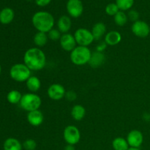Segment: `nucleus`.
Here are the masks:
<instances>
[{"instance_id":"8","label":"nucleus","mask_w":150,"mask_h":150,"mask_svg":"<svg viewBox=\"0 0 150 150\" xmlns=\"http://www.w3.org/2000/svg\"><path fill=\"white\" fill-rule=\"evenodd\" d=\"M131 31L135 36L138 38H144L149 36L150 34V26L144 21L139 20L133 23Z\"/></svg>"},{"instance_id":"29","label":"nucleus","mask_w":150,"mask_h":150,"mask_svg":"<svg viewBox=\"0 0 150 150\" xmlns=\"http://www.w3.org/2000/svg\"><path fill=\"white\" fill-rule=\"evenodd\" d=\"M23 148L25 150H35L37 148V143L34 139H28L23 143Z\"/></svg>"},{"instance_id":"14","label":"nucleus","mask_w":150,"mask_h":150,"mask_svg":"<svg viewBox=\"0 0 150 150\" xmlns=\"http://www.w3.org/2000/svg\"><path fill=\"white\" fill-rule=\"evenodd\" d=\"M57 29L62 34L69 33L72 26L71 19L67 16H62L57 21Z\"/></svg>"},{"instance_id":"3","label":"nucleus","mask_w":150,"mask_h":150,"mask_svg":"<svg viewBox=\"0 0 150 150\" xmlns=\"http://www.w3.org/2000/svg\"><path fill=\"white\" fill-rule=\"evenodd\" d=\"M92 54V51L88 47L77 45L70 52V61L75 65L83 66L89 64Z\"/></svg>"},{"instance_id":"35","label":"nucleus","mask_w":150,"mask_h":150,"mask_svg":"<svg viewBox=\"0 0 150 150\" xmlns=\"http://www.w3.org/2000/svg\"><path fill=\"white\" fill-rule=\"evenodd\" d=\"M127 150H141L139 148H133V147H130Z\"/></svg>"},{"instance_id":"34","label":"nucleus","mask_w":150,"mask_h":150,"mask_svg":"<svg viewBox=\"0 0 150 150\" xmlns=\"http://www.w3.org/2000/svg\"><path fill=\"white\" fill-rule=\"evenodd\" d=\"M64 150H76L74 145H70V144H67L65 146V147L64 148Z\"/></svg>"},{"instance_id":"16","label":"nucleus","mask_w":150,"mask_h":150,"mask_svg":"<svg viewBox=\"0 0 150 150\" xmlns=\"http://www.w3.org/2000/svg\"><path fill=\"white\" fill-rule=\"evenodd\" d=\"M105 60V56L103 53L99 52V51H95L92 54L90 60H89V64L92 67L96 68L100 67L104 63Z\"/></svg>"},{"instance_id":"5","label":"nucleus","mask_w":150,"mask_h":150,"mask_svg":"<svg viewBox=\"0 0 150 150\" xmlns=\"http://www.w3.org/2000/svg\"><path fill=\"white\" fill-rule=\"evenodd\" d=\"M32 70L23 63L16 64L10 70V76L17 82H26L32 76Z\"/></svg>"},{"instance_id":"36","label":"nucleus","mask_w":150,"mask_h":150,"mask_svg":"<svg viewBox=\"0 0 150 150\" xmlns=\"http://www.w3.org/2000/svg\"><path fill=\"white\" fill-rule=\"evenodd\" d=\"M1 65H0V74H1Z\"/></svg>"},{"instance_id":"6","label":"nucleus","mask_w":150,"mask_h":150,"mask_svg":"<svg viewBox=\"0 0 150 150\" xmlns=\"http://www.w3.org/2000/svg\"><path fill=\"white\" fill-rule=\"evenodd\" d=\"M76 43L80 46L88 47L95 40L92 32L86 28H79L74 33Z\"/></svg>"},{"instance_id":"2","label":"nucleus","mask_w":150,"mask_h":150,"mask_svg":"<svg viewBox=\"0 0 150 150\" xmlns=\"http://www.w3.org/2000/svg\"><path fill=\"white\" fill-rule=\"evenodd\" d=\"M32 23L38 32L48 33L54 29L55 20L52 14L46 11L35 13L32 18Z\"/></svg>"},{"instance_id":"22","label":"nucleus","mask_w":150,"mask_h":150,"mask_svg":"<svg viewBox=\"0 0 150 150\" xmlns=\"http://www.w3.org/2000/svg\"><path fill=\"white\" fill-rule=\"evenodd\" d=\"M48 40L49 39H48V34L45 32H38L34 36L33 42L36 47L41 48L46 45Z\"/></svg>"},{"instance_id":"21","label":"nucleus","mask_w":150,"mask_h":150,"mask_svg":"<svg viewBox=\"0 0 150 150\" xmlns=\"http://www.w3.org/2000/svg\"><path fill=\"white\" fill-rule=\"evenodd\" d=\"M71 117L76 121H81L83 120L86 115V109L81 105H75L71 109Z\"/></svg>"},{"instance_id":"24","label":"nucleus","mask_w":150,"mask_h":150,"mask_svg":"<svg viewBox=\"0 0 150 150\" xmlns=\"http://www.w3.org/2000/svg\"><path fill=\"white\" fill-rule=\"evenodd\" d=\"M22 96L19 91L18 90H11L8 92L7 95V99L8 102L11 104H18L20 103L21 100Z\"/></svg>"},{"instance_id":"25","label":"nucleus","mask_w":150,"mask_h":150,"mask_svg":"<svg viewBox=\"0 0 150 150\" xmlns=\"http://www.w3.org/2000/svg\"><path fill=\"white\" fill-rule=\"evenodd\" d=\"M114 20L116 25H117V26H123L127 23L128 17H127V15L126 14L124 11L120 10V11L114 16Z\"/></svg>"},{"instance_id":"27","label":"nucleus","mask_w":150,"mask_h":150,"mask_svg":"<svg viewBox=\"0 0 150 150\" xmlns=\"http://www.w3.org/2000/svg\"><path fill=\"white\" fill-rule=\"evenodd\" d=\"M105 10L108 16H114L120 11V9H119L118 6L117 5L116 3H110L105 7Z\"/></svg>"},{"instance_id":"23","label":"nucleus","mask_w":150,"mask_h":150,"mask_svg":"<svg viewBox=\"0 0 150 150\" xmlns=\"http://www.w3.org/2000/svg\"><path fill=\"white\" fill-rule=\"evenodd\" d=\"M112 147L114 150H127L130 146L127 139L122 137H117L113 140Z\"/></svg>"},{"instance_id":"11","label":"nucleus","mask_w":150,"mask_h":150,"mask_svg":"<svg viewBox=\"0 0 150 150\" xmlns=\"http://www.w3.org/2000/svg\"><path fill=\"white\" fill-rule=\"evenodd\" d=\"M126 139L130 147L139 148L144 142L143 133L139 130H133L129 132Z\"/></svg>"},{"instance_id":"19","label":"nucleus","mask_w":150,"mask_h":150,"mask_svg":"<svg viewBox=\"0 0 150 150\" xmlns=\"http://www.w3.org/2000/svg\"><path fill=\"white\" fill-rule=\"evenodd\" d=\"M4 150H22L23 144L15 138H8L5 140L3 144Z\"/></svg>"},{"instance_id":"32","label":"nucleus","mask_w":150,"mask_h":150,"mask_svg":"<svg viewBox=\"0 0 150 150\" xmlns=\"http://www.w3.org/2000/svg\"><path fill=\"white\" fill-rule=\"evenodd\" d=\"M51 0H35L37 5L40 7H45L51 3Z\"/></svg>"},{"instance_id":"4","label":"nucleus","mask_w":150,"mask_h":150,"mask_svg":"<svg viewBox=\"0 0 150 150\" xmlns=\"http://www.w3.org/2000/svg\"><path fill=\"white\" fill-rule=\"evenodd\" d=\"M20 106L27 112L39 110L42 104V100L38 95L35 93H26L23 95L20 102Z\"/></svg>"},{"instance_id":"26","label":"nucleus","mask_w":150,"mask_h":150,"mask_svg":"<svg viewBox=\"0 0 150 150\" xmlns=\"http://www.w3.org/2000/svg\"><path fill=\"white\" fill-rule=\"evenodd\" d=\"M116 4L121 11L129 10L134 4V0H116Z\"/></svg>"},{"instance_id":"7","label":"nucleus","mask_w":150,"mask_h":150,"mask_svg":"<svg viewBox=\"0 0 150 150\" xmlns=\"http://www.w3.org/2000/svg\"><path fill=\"white\" fill-rule=\"evenodd\" d=\"M81 132L79 129L75 125H68L64 129L63 138L67 144L76 145L80 142Z\"/></svg>"},{"instance_id":"20","label":"nucleus","mask_w":150,"mask_h":150,"mask_svg":"<svg viewBox=\"0 0 150 150\" xmlns=\"http://www.w3.org/2000/svg\"><path fill=\"white\" fill-rule=\"evenodd\" d=\"M14 11L10 7H5L0 12V22L2 24H9L14 18Z\"/></svg>"},{"instance_id":"10","label":"nucleus","mask_w":150,"mask_h":150,"mask_svg":"<svg viewBox=\"0 0 150 150\" xmlns=\"http://www.w3.org/2000/svg\"><path fill=\"white\" fill-rule=\"evenodd\" d=\"M66 8L69 16L74 18L80 17L83 11V3L81 0H68Z\"/></svg>"},{"instance_id":"31","label":"nucleus","mask_w":150,"mask_h":150,"mask_svg":"<svg viewBox=\"0 0 150 150\" xmlns=\"http://www.w3.org/2000/svg\"><path fill=\"white\" fill-rule=\"evenodd\" d=\"M64 98H65L68 101H74L76 99V98H77V95H76V92L73 90L67 91V92H66L65 97H64Z\"/></svg>"},{"instance_id":"1","label":"nucleus","mask_w":150,"mask_h":150,"mask_svg":"<svg viewBox=\"0 0 150 150\" xmlns=\"http://www.w3.org/2000/svg\"><path fill=\"white\" fill-rule=\"evenodd\" d=\"M23 63L32 71H40L46 65V56L41 48H30L24 53Z\"/></svg>"},{"instance_id":"28","label":"nucleus","mask_w":150,"mask_h":150,"mask_svg":"<svg viewBox=\"0 0 150 150\" xmlns=\"http://www.w3.org/2000/svg\"><path fill=\"white\" fill-rule=\"evenodd\" d=\"M48 39L52 41L59 40L62 34L59 32L57 29H52L48 32Z\"/></svg>"},{"instance_id":"18","label":"nucleus","mask_w":150,"mask_h":150,"mask_svg":"<svg viewBox=\"0 0 150 150\" xmlns=\"http://www.w3.org/2000/svg\"><path fill=\"white\" fill-rule=\"evenodd\" d=\"M26 87L30 92L35 93L38 92L41 87V81L39 78L35 76H31L26 81Z\"/></svg>"},{"instance_id":"30","label":"nucleus","mask_w":150,"mask_h":150,"mask_svg":"<svg viewBox=\"0 0 150 150\" xmlns=\"http://www.w3.org/2000/svg\"><path fill=\"white\" fill-rule=\"evenodd\" d=\"M127 17H128V19H130L131 21H133V23H134V22L139 21V12L136 11V10H131L129 11L128 15H127Z\"/></svg>"},{"instance_id":"15","label":"nucleus","mask_w":150,"mask_h":150,"mask_svg":"<svg viewBox=\"0 0 150 150\" xmlns=\"http://www.w3.org/2000/svg\"><path fill=\"white\" fill-rule=\"evenodd\" d=\"M122 38V37L120 32L117 31H111L105 34L104 42L106 43L107 45L114 46V45H118L121 42Z\"/></svg>"},{"instance_id":"33","label":"nucleus","mask_w":150,"mask_h":150,"mask_svg":"<svg viewBox=\"0 0 150 150\" xmlns=\"http://www.w3.org/2000/svg\"><path fill=\"white\" fill-rule=\"evenodd\" d=\"M107 47V45L106 43H105V42H101L100 44H99V45L97 46V48H96V51H99V52H103L104 50Z\"/></svg>"},{"instance_id":"17","label":"nucleus","mask_w":150,"mask_h":150,"mask_svg":"<svg viewBox=\"0 0 150 150\" xmlns=\"http://www.w3.org/2000/svg\"><path fill=\"white\" fill-rule=\"evenodd\" d=\"M91 32L93 35L95 40H100L104 35H105L106 26L102 22H98V23H96L92 26Z\"/></svg>"},{"instance_id":"9","label":"nucleus","mask_w":150,"mask_h":150,"mask_svg":"<svg viewBox=\"0 0 150 150\" xmlns=\"http://www.w3.org/2000/svg\"><path fill=\"white\" fill-rule=\"evenodd\" d=\"M47 93L50 99L52 100L59 101L65 97L66 90L63 85L60 83H53L48 88Z\"/></svg>"},{"instance_id":"13","label":"nucleus","mask_w":150,"mask_h":150,"mask_svg":"<svg viewBox=\"0 0 150 150\" xmlns=\"http://www.w3.org/2000/svg\"><path fill=\"white\" fill-rule=\"evenodd\" d=\"M26 118L29 125L33 127H38L43 122L44 116L42 111H40L39 109L28 112Z\"/></svg>"},{"instance_id":"12","label":"nucleus","mask_w":150,"mask_h":150,"mask_svg":"<svg viewBox=\"0 0 150 150\" xmlns=\"http://www.w3.org/2000/svg\"><path fill=\"white\" fill-rule=\"evenodd\" d=\"M59 44L61 48L67 52H71L77 46L74 35L70 33L62 34L59 40Z\"/></svg>"}]
</instances>
